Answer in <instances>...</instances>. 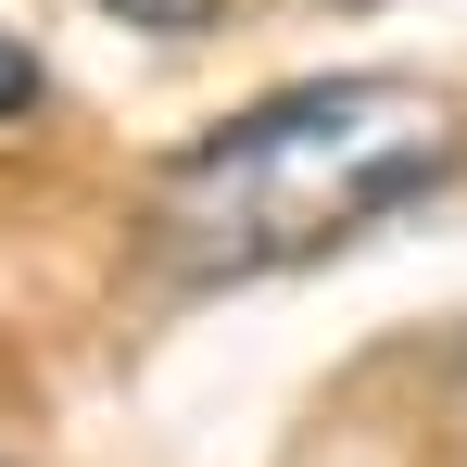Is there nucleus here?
I'll list each match as a JSON object with an SVG mask.
<instances>
[{
	"label": "nucleus",
	"instance_id": "1",
	"mask_svg": "<svg viewBox=\"0 0 467 467\" xmlns=\"http://www.w3.org/2000/svg\"><path fill=\"white\" fill-rule=\"evenodd\" d=\"M455 164H467L455 88H430V77H304V88L228 114L215 140H190L164 164L140 240H152L164 278L240 291V278H291L316 253L391 228L404 202L455 190Z\"/></svg>",
	"mask_w": 467,
	"mask_h": 467
},
{
	"label": "nucleus",
	"instance_id": "2",
	"mask_svg": "<svg viewBox=\"0 0 467 467\" xmlns=\"http://www.w3.org/2000/svg\"><path fill=\"white\" fill-rule=\"evenodd\" d=\"M101 13H127V26H152V38H202L228 0H101Z\"/></svg>",
	"mask_w": 467,
	"mask_h": 467
},
{
	"label": "nucleus",
	"instance_id": "3",
	"mask_svg": "<svg viewBox=\"0 0 467 467\" xmlns=\"http://www.w3.org/2000/svg\"><path fill=\"white\" fill-rule=\"evenodd\" d=\"M38 51H26V38H13V26H0V127H26V114H38Z\"/></svg>",
	"mask_w": 467,
	"mask_h": 467
},
{
	"label": "nucleus",
	"instance_id": "4",
	"mask_svg": "<svg viewBox=\"0 0 467 467\" xmlns=\"http://www.w3.org/2000/svg\"><path fill=\"white\" fill-rule=\"evenodd\" d=\"M0 467H13V455H0Z\"/></svg>",
	"mask_w": 467,
	"mask_h": 467
}]
</instances>
